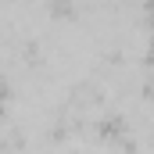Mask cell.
Wrapping results in <instances>:
<instances>
[{
	"label": "cell",
	"instance_id": "obj_1",
	"mask_svg": "<svg viewBox=\"0 0 154 154\" xmlns=\"http://www.w3.org/2000/svg\"><path fill=\"white\" fill-rule=\"evenodd\" d=\"M4 111H7V93H4V86H0V118H4Z\"/></svg>",
	"mask_w": 154,
	"mask_h": 154
}]
</instances>
